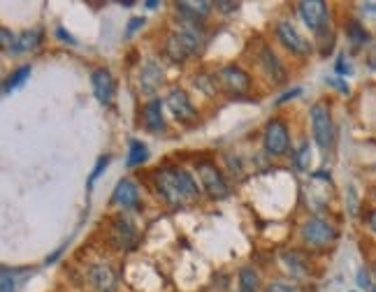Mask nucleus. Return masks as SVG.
Listing matches in <instances>:
<instances>
[{"label": "nucleus", "mask_w": 376, "mask_h": 292, "mask_svg": "<svg viewBox=\"0 0 376 292\" xmlns=\"http://www.w3.org/2000/svg\"><path fill=\"white\" fill-rule=\"evenodd\" d=\"M156 185L165 202L172 207H183L186 202L198 198V185L186 170L179 167H165V170L156 172Z\"/></svg>", "instance_id": "nucleus-1"}, {"label": "nucleus", "mask_w": 376, "mask_h": 292, "mask_svg": "<svg viewBox=\"0 0 376 292\" xmlns=\"http://www.w3.org/2000/svg\"><path fill=\"white\" fill-rule=\"evenodd\" d=\"M311 128H313V139H316V144L323 151H328L332 146V141H335V126H332V117L326 104L318 102L311 107Z\"/></svg>", "instance_id": "nucleus-2"}, {"label": "nucleus", "mask_w": 376, "mask_h": 292, "mask_svg": "<svg viewBox=\"0 0 376 292\" xmlns=\"http://www.w3.org/2000/svg\"><path fill=\"white\" fill-rule=\"evenodd\" d=\"M198 42L200 38L193 31H177L170 35L168 42H165V54H168L174 63H181V60H186L198 49Z\"/></svg>", "instance_id": "nucleus-3"}, {"label": "nucleus", "mask_w": 376, "mask_h": 292, "mask_svg": "<svg viewBox=\"0 0 376 292\" xmlns=\"http://www.w3.org/2000/svg\"><path fill=\"white\" fill-rule=\"evenodd\" d=\"M198 174H200V181H203L205 185V190L212 195L214 200H223V198H228V183H225L223 179V174L216 170V165L212 163H198Z\"/></svg>", "instance_id": "nucleus-4"}, {"label": "nucleus", "mask_w": 376, "mask_h": 292, "mask_svg": "<svg viewBox=\"0 0 376 292\" xmlns=\"http://www.w3.org/2000/svg\"><path fill=\"white\" fill-rule=\"evenodd\" d=\"M288 144H291V135H288L286 123L272 119L265 126V151L269 156H284L288 151Z\"/></svg>", "instance_id": "nucleus-5"}, {"label": "nucleus", "mask_w": 376, "mask_h": 292, "mask_svg": "<svg viewBox=\"0 0 376 292\" xmlns=\"http://www.w3.org/2000/svg\"><path fill=\"white\" fill-rule=\"evenodd\" d=\"M218 86L230 95H242L251 88V77L240 65H228L218 72Z\"/></svg>", "instance_id": "nucleus-6"}, {"label": "nucleus", "mask_w": 376, "mask_h": 292, "mask_svg": "<svg viewBox=\"0 0 376 292\" xmlns=\"http://www.w3.org/2000/svg\"><path fill=\"white\" fill-rule=\"evenodd\" d=\"M335 227L326 223L323 218H309L307 223L302 225V237L304 242L311 246H328L332 239H335Z\"/></svg>", "instance_id": "nucleus-7"}, {"label": "nucleus", "mask_w": 376, "mask_h": 292, "mask_svg": "<svg viewBox=\"0 0 376 292\" xmlns=\"http://www.w3.org/2000/svg\"><path fill=\"white\" fill-rule=\"evenodd\" d=\"M297 10H300L302 21L309 26L311 31H321L323 26L328 23V5L323 3V0H302L300 5H297Z\"/></svg>", "instance_id": "nucleus-8"}, {"label": "nucleus", "mask_w": 376, "mask_h": 292, "mask_svg": "<svg viewBox=\"0 0 376 292\" xmlns=\"http://www.w3.org/2000/svg\"><path fill=\"white\" fill-rule=\"evenodd\" d=\"M165 102H168V107L172 109V114L177 117V121H183V123H190L198 119V112L193 107V102L188 100L186 91H181V88H172L165 97Z\"/></svg>", "instance_id": "nucleus-9"}, {"label": "nucleus", "mask_w": 376, "mask_h": 292, "mask_svg": "<svg viewBox=\"0 0 376 292\" xmlns=\"http://www.w3.org/2000/svg\"><path fill=\"white\" fill-rule=\"evenodd\" d=\"M276 38L281 40L284 47L288 51H293V54H309V49H311V44L295 31L293 23H288V21H281L276 26Z\"/></svg>", "instance_id": "nucleus-10"}, {"label": "nucleus", "mask_w": 376, "mask_h": 292, "mask_svg": "<svg viewBox=\"0 0 376 292\" xmlns=\"http://www.w3.org/2000/svg\"><path fill=\"white\" fill-rule=\"evenodd\" d=\"M256 58H258L260 67L265 70V75L272 79L274 84H284L286 82V70H284L281 63H279V58H276V54H274L272 49L265 47V44H260Z\"/></svg>", "instance_id": "nucleus-11"}, {"label": "nucleus", "mask_w": 376, "mask_h": 292, "mask_svg": "<svg viewBox=\"0 0 376 292\" xmlns=\"http://www.w3.org/2000/svg\"><path fill=\"white\" fill-rule=\"evenodd\" d=\"M91 86H93L95 97H98L102 104L112 102V97H114L117 88H114V77H112L109 70H104V67L93 70V75H91Z\"/></svg>", "instance_id": "nucleus-12"}, {"label": "nucleus", "mask_w": 376, "mask_h": 292, "mask_svg": "<svg viewBox=\"0 0 376 292\" xmlns=\"http://www.w3.org/2000/svg\"><path fill=\"white\" fill-rule=\"evenodd\" d=\"M89 279L98 292H114L117 290V274L112 271V267H107V264H95V267H91Z\"/></svg>", "instance_id": "nucleus-13"}, {"label": "nucleus", "mask_w": 376, "mask_h": 292, "mask_svg": "<svg viewBox=\"0 0 376 292\" xmlns=\"http://www.w3.org/2000/svg\"><path fill=\"white\" fill-rule=\"evenodd\" d=\"M142 126L149 132H161L165 128V119H163V100H151L142 107Z\"/></svg>", "instance_id": "nucleus-14"}, {"label": "nucleus", "mask_w": 376, "mask_h": 292, "mask_svg": "<svg viewBox=\"0 0 376 292\" xmlns=\"http://www.w3.org/2000/svg\"><path fill=\"white\" fill-rule=\"evenodd\" d=\"M114 202L124 209H133L139 205V190L130 179H121L114 188Z\"/></svg>", "instance_id": "nucleus-15"}, {"label": "nucleus", "mask_w": 376, "mask_h": 292, "mask_svg": "<svg viewBox=\"0 0 376 292\" xmlns=\"http://www.w3.org/2000/svg\"><path fill=\"white\" fill-rule=\"evenodd\" d=\"M163 84V70L159 63L149 60V63L142 67V75H139V86H142L144 93H154L156 88Z\"/></svg>", "instance_id": "nucleus-16"}, {"label": "nucleus", "mask_w": 376, "mask_h": 292, "mask_svg": "<svg viewBox=\"0 0 376 292\" xmlns=\"http://www.w3.org/2000/svg\"><path fill=\"white\" fill-rule=\"evenodd\" d=\"M212 7H216L214 3H209V0H200V3H188V0H183V3H177V12H181L183 16H188V19H203L209 12H212Z\"/></svg>", "instance_id": "nucleus-17"}, {"label": "nucleus", "mask_w": 376, "mask_h": 292, "mask_svg": "<svg viewBox=\"0 0 376 292\" xmlns=\"http://www.w3.org/2000/svg\"><path fill=\"white\" fill-rule=\"evenodd\" d=\"M281 260L286 264V269L291 274H295V276H304V274L309 271V264H307V260H304L300 253H284Z\"/></svg>", "instance_id": "nucleus-18"}, {"label": "nucleus", "mask_w": 376, "mask_h": 292, "mask_svg": "<svg viewBox=\"0 0 376 292\" xmlns=\"http://www.w3.org/2000/svg\"><path fill=\"white\" fill-rule=\"evenodd\" d=\"M240 292H260V276L253 267L240 271Z\"/></svg>", "instance_id": "nucleus-19"}, {"label": "nucleus", "mask_w": 376, "mask_h": 292, "mask_svg": "<svg viewBox=\"0 0 376 292\" xmlns=\"http://www.w3.org/2000/svg\"><path fill=\"white\" fill-rule=\"evenodd\" d=\"M346 35H348V42L353 44V49H360L365 47L367 42H370V33L365 31V26H360L358 21H351L346 28Z\"/></svg>", "instance_id": "nucleus-20"}, {"label": "nucleus", "mask_w": 376, "mask_h": 292, "mask_svg": "<svg viewBox=\"0 0 376 292\" xmlns=\"http://www.w3.org/2000/svg\"><path fill=\"white\" fill-rule=\"evenodd\" d=\"M114 237H117V242H119L121 249H126V246L133 244V225H130L128 220H124V218L114 220Z\"/></svg>", "instance_id": "nucleus-21"}, {"label": "nucleus", "mask_w": 376, "mask_h": 292, "mask_svg": "<svg viewBox=\"0 0 376 292\" xmlns=\"http://www.w3.org/2000/svg\"><path fill=\"white\" fill-rule=\"evenodd\" d=\"M38 42H40V33L38 31H26L21 33L19 38H16V47L12 54H23V51H31L38 47Z\"/></svg>", "instance_id": "nucleus-22"}, {"label": "nucleus", "mask_w": 376, "mask_h": 292, "mask_svg": "<svg viewBox=\"0 0 376 292\" xmlns=\"http://www.w3.org/2000/svg\"><path fill=\"white\" fill-rule=\"evenodd\" d=\"M28 77H31V65L19 67L14 75H10V77L5 79V93H10V91H14V88L23 86V82H26V79H28Z\"/></svg>", "instance_id": "nucleus-23"}, {"label": "nucleus", "mask_w": 376, "mask_h": 292, "mask_svg": "<svg viewBox=\"0 0 376 292\" xmlns=\"http://www.w3.org/2000/svg\"><path fill=\"white\" fill-rule=\"evenodd\" d=\"M146 156H149V151H146V146L142 144V141H137V139H133L130 141V153H128V165L133 167V165H139V163H144L146 161Z\"/></svg>", "instance_id": "nucleus-24"}, {"label": "nucleus", "mask_w": 376, "mask_h": 292, "mask_svg": "<svg viewBox=\"0 0 376 292\" xmlns=\"http://www.w3.org/2000/svg\"><path fill=\"white\" fill-rule=\"evenodd\" d=\"M295 163H297V167H300V170H309V163H311V148H309L307 141H304V144H300V148H297Z\"/></svg>", "instance_id": "nucleus-25"}, {"label": "nucleus", "mask_w": 376, "mask_h": 292, "mask_svg": "<svg viewBox=\"0 0 376 292\" xmlns=\"http://www.w3.org/2000/svg\"><path fill=\"white\" fill-rule=\"evenodd\" d=\"M0 292H14V274L10 267H3V290Z\"/></svg>", "instance_id": "nucleus-26"}, {"label": "nucleus", "mask_w": 376, "mask_h": 292, "mask_svg": "<svg viewBox=\"0 0 376 292\" xmlns=\"http://www.w3.org/2000/svg\"><path fill=\"white\" fill-rule=\"evenodd\" d=\"M0 38H3V49L5 51H14V47H16V38L14 35L7 31V28H3L0 31Z\"/></svg>", "instance_id": "nucleus-27"}, {"label": "nucleus", "mask_w": 376, "mask_h": 292, "mask_svg": "<svg viewBox=\"0 0 376 292\" xmlns=\"http://www.w3.org/2000/svg\"><path fill=\"white\" fill-rule=\"evenodd\" d=\"M107 165H109V156H102L100 161L95 163V170H93V174H91V179H89V188H91V185L95 183V179H98V176H100V172H102V170H104V167H107Z\"/></svg>", "instance_id": "nucleus-28"}, {"label": "nucleus", "mask_w": 376, "mask_h": 292, "mask_svg": "<svg viewBox=\"0 0 376 292\" xmlns=\"http://www.w3.org/2000/svg\"><path fill=\"white\" fill-rule=\"evenodd\" d=\"M267 292H297V290H295V286H291V283L276 281V283H269V286H267Z\"/></svg>", "instance_id": "nucleus-29"}, {"label": "nucleus", "mask_w": 376, "mask_h": 292, "mask_svg": "<svg viewBox=\"0 0 376 292\" xmlns=\"http://www.w3.org/2000/svg\"><path fill=\"white\" fill-rule=\"evenodd\" d=\"M216 7H218L221 12H232V10H237L240 5H237V3H223V0H218Z\"/></svg>", "instance_id": "nucleus-30"}, {"label": "nucleus", "mask_w": 376, "mask_h": 292, "mask_svg": "<svg viewBox=\"0 0 376 292\" xmlns=\"http://www.w3.org/2000/svg\"><path fill=\"white\" fill-rule=\"evenodd\" d=\"M302 93V88H293V91H288V93H284L281 97H279V104H281V102H288V100H291V97H295V95H300Z\"/></svg>", "instance_id": "nucleus-31"}, {"label": "nucleus", "mask_w": 376, "mask_h": 292, "mask_svg": "<svg viewBox=\"0 0 376 292\" xmlns=\"http://www.w3.org/2000/svg\"><path fill=\"white\" fill-rule=\"evenodd\" d=\"M344 63H346V60H344V56H342V58L337 60V72H339V75H351L353 70L348 67V65H344Z\"/></svg>", "instance_id": "nucleus-32"}, {"label": "nucleus", "mask_w": 376, "mask_h": 292, "mask_svg": "<svg viewBox=\"0 0 376 292\" xmlns=\"http://www.w3.org/2000/svg\"><path fill=\"white\" fill-rule=\"evenodd\" d=\"M358 283H360V288H370V276H367L365 269L358 271Z\"/></svg>", "instance_id": "nucleus-33"}, {"label": "nucleus", "mask_w": 376, "mask_h": 292, "mask_svg": "<svg viewBox=\"0 0 376 292\" xmlns=\"http://www.w3.org/2000/svg\"><path fill=\"white\" fill-rule=\"evenodd\" d=\"M139 26H144V19H130V23H128V33L126 35H133Z\"/></svg>", "instance_id": "nucleus-34"}, {"label": "nucleus", "mask_w": 376, "mask_h": 292, "mask_svg": "<svg viewBox=\"0 0 376 292\" xmlns=\"http://www.w3.org/2000/svg\"><path fill=\"white\" fill-rule=\"evenodd\" d=\"M56 33H58V38H60V40H68V42H72V44H75V40H72V38H70V35H68V33H65L63 28H58Z\"/></svg>", "instance_id": "nucleus-35"}, {"label": "nucleus", "mask_w": 376, "mask_h": 292, "mask_svg": "<svg viewBox=\"0 0 376 292\" xmlns=\"http://www.w3.org/2000/svg\"><path fill=\"white\" fill-rule=\"evenodd\" d=\"M370 67H372V70H376V49H374L372 54H370Z\"/></svg>", "instance_id": "nucleus-36"}, {"label": "nucleus", "mask_w": 376, "mask_h": 292, "mask_svg": "<svg viewBox=\"0 0 376 292\" xmlns=\"http://www.w3.org/2000/svg\"><path fill=\"white\" fill-rule=\"evenodd\" d=\"M370 225H372V229L376 232V211H374V214H372V218H370Z\"/></svg>", "instance_id": "nucleus-37"}, {"label": "nucleus", "mask_w": 376, "mask_h": 292, "mask_svg": "<svg viewBox=\"0 0 376 292\" xmlns=\"http://www.w3.org/2000/svg\"><path fill=\"white\" fill-rule=\"evenodd\" d=\"M372 292H376V286H374V288H372Z\"/></svg>", "instance_id": "nucleus-38"}, {"label": "nucleus", "mask_w": 376, "mask_h": 292, "mask_svg": "<svg viewBox=\"0 0 376 292\" xmlns=\"http://www.w3.org/2000/svg\"><path fill=\"white\" fill-rule=\"evenodd\" d=\"M374 198H376V188H374Z\"/></svg>", "instance_id": "nucleus-39"}, {"label": "nucleus", "mask_w": 376, "mask_h": 292, "mask_svg": "<svg viewBox=\"0 0 376 292\" xmlns=\"http://www.w3.org/2000/svg\"><path fill=\"white\" fill-rule=\"evenodd\" d=\"M374 271H376V267H374Z\"/></svg>", "instance_id": "nucleus-40"}]
</instances>
